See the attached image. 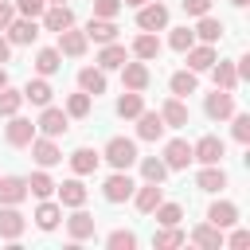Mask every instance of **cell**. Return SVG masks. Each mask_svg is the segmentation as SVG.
I'll list each match as a JSON object with an SVG mask.
<instances>
[{
    "mask_svg": "<svg viewBox=\"0 0 250 250\" xmlns=\"http://www.w3.org/2000/svg\"><path fill=\"white\" fill-rule=\"evenodd\" d=\"M223 152H227V148H223V141H219V137H211V133H207V137H199V141L191 145V160H199V164H219V160H223Z\"/></svg>",
    "mask_w": 250,
    "mask_h": 250,
    "instance_id": "cell-5",
    "label": "cell"
},
{
    "mask_svg": "<svg viewBox=\"0 0 250 250\" xmlns=\"http://www.w3.org/2000/svg\"><path fill=\"white\" fill-rule=\"evenodd\" d=\"M141 176H145L148 184H160V180L168 176V164L156 160V156H145V160H141Z\"/></svg>",
    "mask_w": 250,
    "mask_h": 250,
    "instance_id": "cell-38",
    "label": "cell"
},
{
    "mask_svg": "<svg viewBox=\"0 0 250 250\" xmlns=\"http://www.w3.org/2000/svg\"><path fill=\"white\" fill-rule=\"evenodd\" d=\"M35 35H39V27H35V20H27V16H20V20H12V23L4 27V39H8V43H16V47L35 43Z\"/></svg>",
    "mask_w": 250,
    "mask_h": 250,
    "instance_id": "cell-6",
    "label": "cell"
},
{
    "mask_svg": "<svg viewBox=\"0 0 250 250\" xmlns=\"http://www.w3.org/2000/svg\"><path fill=\"white\" fill-rule=\"evenodd\" d=\"M129 55H125V47L121 43H102V55H98V66L102 70H117L121 62H125Z\"/></svg>",
    "mask_w": 250,
    "mask_h": 250,
    "instance_id": "cell-31",
    "label": "cell"
},
{
    "mask_svg": "<svg viewBox=\"0 0 250 250\" xmlns=\"http://www.w3.org/2000/svg\"><path fill=\"white\" fill-rule=\"evenodd\" d=\"M4 86H8V70L0 66V90H4Z\"/></svg>",
    "mask_w": 250,
    "mask_h": 250,
    "instance_id": "cell-52",
    "label": "cell"
},
{
    "mask_svg": "<svg viewBox=\"0 0 250 250\" xmlns=\"http://www.w3.org/2000/svg\"><path fill=\"white\" fill-rule=\"evenodd\" d=\"M195 188L199 191H223L227 188V172L219 164H203V172L195 176Z\"/></svg>",
    "mask_w": 250,
    "mask_h": 250,
    "instance_id": "cell-17",
    "label": "cell"
},
{
    "mask_svg": "<svg viewBox=\"0 0 250 250\" xmlns=\"http://www.w3.org/2000/svg\"><path fill=\"white\" fill-rule=\"evenodd\" d=\"M141 109H145L141 90H129V94H121V98H117V113H121V117H137Z\"/></svg>",
    "mask_w": 250,
    "mask_h": 250,
    "instance_id": "cell-36",
    "label": "cell"
},
{
    "mask_svg": "<svg viewBox=\"0 0 250 250\" xmlns=\"http://www.w3.org/2000/svg\"><path fill=\"white\" fill-rule=\"evenodd\" d=\"M12 20H16V4H8V0H0V31H4V27L12 23Z\"/></svg>",
    "mask_w": 250,
    "mask_h": 250,
    "instance_id": "cell-50",
    "label": "cell"
},
{
    "mask_svg": "<svg viewBox=\"0 0 250 250\" xmlns=\"http://www.w3.org/2000/svg\"><path fill=\"white\" fill-rule=\"evenodd\" d=\"M43 27H47V31H66V27H74V12H70L66 4L43 8Z\"/></svg>",
    "mask_w": 250,
    "mask_h": 250,
    "instance_id": "cell-13",
    "label": "cell"
},
{
    "mask_svg": "<svg viewBox=\"0 0 250 250\" xmlns=\"http://www.w3.org/2000/svg\"><path fill=\"white\" fill-rule=\"evenodd\" d=\"M59 66H62V55H59V47H43V51L35 55V70H39L43 78H47V74H55Z\"/></svg>",
    "mask_w": 250,
    "mask_h": 250,
    "instance_id": "cell-33",
    "label": "cell"
},
{
    "mask_svg": "<svg viewBox=\"0 0 250 250\" xmlns=\"http://www.w3.org/2000/svg\"><path fill=\"white\" fill-rule=\"evenodd\" d=\"M66 230H70V238H74V242L94 238V215H86L82 207H74V215L66 219Z\"/></svg>",
    "mask_w": 250,
    "mask_h": 250,
    "instance_id": "cell-18",
    "label": "cell"
},
{
    "mask_svg": "<svg viewBox=\"0 0 250 250\" xmlns=\"http://www.w3.org/2000/svg\"><path fill=\"white\" fill-rule=\"evenodd\" d=\"M164 164H168V172L188 168V164H191V145H188V141H168V145H164Z\"/></svg>",
    "mask_w": 250,
    "mask_h": 250,
    "instance_id": "cell-10",
    "label": "cell"
},
{
    "mask_svg": "<svg viewBox=\"0 0 250 250\" xmlns=\"http://www.w3.org/2000/svg\"><path fill=\"white\" fill-rule=\"evenodd\" d=\"M168 86H172V98H188V94H195L199 78H195V70H176Z\"/></svg>",
    "mask_w": 250,
    "mask_h": 250,
    "instance_id": "cell-32",
    "label": "cell"
},
{
    "mask_svg": "<svg viewBox=\"0 0 250 250\" xmlns=\"http://www.w3.org/2000/svg\"><path fill=\"white\" fill-rule=\"evenodd\" d=\"M27 199V180L23 176H0V203H23Z\"/></svg>",
    "mask_w": 250,
    "mask_h": 250,
    "instance_id": "cell-11",
    "label": "cell"
},
{
    "mask_svg": "<svg viewBox=\"0 0 250 250\" xmlns=\"http://www.w3.org/2000/svg\"><path fill=\"white\" fill-rule=\"evenodd\" d=\"M43 8H47V0H16V12H20V16H27V20L43 16Z\"/></svg>",
    "mask_w": 250,
    "mask_h": 250,
    "instance_id": "cell-47",
    "label": "cell"
},
{
    "mask_svg": "<svg viewBox=\"0 0 250 250\" xmlns=\"http://www.w3.org/2000/svg\"><path fill=\"white\" fill-rule=\"evenodd\" d=\"M191 242L203 246V250H223V230H219L215 223H203V227L191 230Z\"/></svg>",
    "mask_w": 250,
    "mask_h": 250,
    "instance_id": "cell-21",
    "label": "cell"
},
{
    "mask_svg": "<svg viewBox=\"0 0 250 250\" xmlns=\"http://www.w3.org/2000/svg\"><path fill=\"white\" fill-rule=\"evenodd\" d=\"M207 219H211L219 230H227V227L238 223V207H234V203H211V207H207Z\"/></svg>",
    "mask_w": 250,
    "mask_h": 250,
    "instance_id": "cell-26",
    "label": "cell"
},
{
    "mask_svg": "<svg viewBox=\"0 0 250 250\" xmlns=\"http://www.w3.org/2000/svg\"><path fill=\"white\" fill-rule=\"evenodd\" d=\"M133 199H137V211L152 215V207H156V203L164 199V188H160V184H148V180H145V188H141V191H133Z\"/></svg>",
    "mask_w": 250,
    "mask_h": 250,
    "instance_id": "cell-25",
    "label": "cell"
},
{
    "mask_svg": "<svg viewBox=\"0 0 250 250\" xmlns=\"http://www.w3.org/2000/svg\"><path fill=\"white\" fill-rule=\"evenodd\" d=\"M133 191H137V184H133V180H129L125 172H113V176L105 180V188H102V195H105L109 203H125V199H129Z\"/></svg>",
    "mask_w": 250,
    "mask_h": 250,
    "instance_id": "cell-8",
    "label": "cell"
},
{
    "mask_svg": "<svg viewBox=\"0 0 250 250\" xmlns=\"http://www.w3.org/2000/svg\"><path fill=\"white\" fill-rule=\"evenodd\" d=\"M105 160H109L117 172H125V168H133V164H137V145H133V141H125V137H113V141L105 145Z\"/></svg>",
    "mask_w": 250,
    "mask_h": 250,
    "instance_id": "cell-1",
    "label": "cell"
},
{
    "mask_svg": "<svg viewBox=\"0 0 250 250\" xmlns=\"http://www.w3.org/2000/svg\"><path fill=\"white\" fill-rule=\"evenodd\" d=\"M55 188H59V203H62V207H82V203H86L82 180H66V184H55Z\"/></svg>",
    "mask_w": 250,
    "mask_h": 250,
    "instance_id": "cell-24",
    "label": "cell"
},
{
    "mask_svg": "<svg viewBox=\"0 0 250 250\" xmlns=\"http://www.w3.org/2000/svg\"><path fill=\"white\" fill-rule=\"evenodd\" d=\"M51 82L47 78H35V82H27L23 86V102H31V105H51Z\"/></svg>",
    "mask_w": 250,
    "mask_h": 250,
    "instance_id": "cell-27",
    "label": "cell"
},
{
    "mask_svg": "<svg viewBox=\"0 0 250 250\" xmlns=\"http://www.w3.org/2000/svg\"><path fill=\"white\" fill-rule=\"evenodd\" d=\"M148 78H152V74H148L145 62H129V59L121 62V82H125V90H145Z\"/></svg>",
    "mask_w": 250,
    "mask_h": 250,
    "instance_id": "cell-15",
    "label": "cell"
},
{
    "mask_svg": "<svg viewBox=\"0 0 250 250\" xmlns=\"http://www.w3.org/2000/svg\"><path fill=\"white\" fill-rule=\"evenodd\" d=\"M23 215L12 207V203H0V238H20L23 234Z\"/></svg>",
    "mask_w": 250,
    "mask_h": 250,
    "instance_id": "cell-12",
    "label": "cell"
},
{
    "mask_svg": "<svg viewBox=\"0 0 250 250\" xmlns=\"http://www.w3.org/2000/svg\"><path fill=\"white\" fill-rule=\"evenodd\" d=\"M133 55H137L141 62H148V59H156V55H160V39H156L152 31H145V35H137V39H133Z\"/></svg>",
    "mask_w": 250,
    "mask_h": 250,
    "instance_id": "cell-30",
    "label": "cell"
},
{
    "mask_svg": "<svg viewBox=\"0 0 250 250\" xmlns=\"http://www.w3.org/2000/svg\"><path fill=\"white\" fill-rule=\"evenodd\" d=\"M86 31H74V27H66V31H59V55H70V59H78V55H86Z\"/></svg>",
    "mask_w": 250,
    "mask_h": 250,
    "instance_id": "cell-14",
    "label": "cell"
},
{
    "mask_svg": "<svg viewBox=\"0 0 250 250\" xmlns=\"http://www.w3.org/2000/svg\"><path fill=\"white\" fill-rule=\"evenodd\" d=\"M180 4H184L188 16H207L211 12V0H180Z\"/></svg>",
    "mask_w": 250,
    "mask_h": 250,
    "instance_id": "cell-48",
    "label": "cell"
},
{
    "mask_svg": "<svg viewBox=\"0 0 250 250\" xmlns=\"http://www.w3.org/2000/svg\"><path fill=\"white\" fill-rule=\"evenodd\" d=\"M195 35H199L203 43H219V39H223V20H215V16H199Z\"/></svg>",
    "mask_w": 250,
    "mask_h": 250,
    "instance_id": "cell-35",
    "label": "cell"
},
{
    "mask_svg": "<svg viewBox=\"0 0 250 250\" xmlns=\"http://www.w3.org/2000/svg\"><path fill=\"white\" fill-rule=\"evenodd\" d=\"M98 160H102V156H98V152H94V148H86V145H82V148H74V152H70V168H74V172H78V176H90V172H94V168H98Z\"/></svg>",
    "mask_w": 250,
    "mask_h": 250,
    "instance_id": "cell-28",
    "label": "cell"
},
{
    "mask_svg": "<svg viewBox=\"0 0 250 250\" xmlns=\"http://www.w3.org/2000/svg\"><path fill=\"white\" fill-rule=\"evenodd\" d=\"M105 246L109 250H133L137 246V234L133 230H113V234H105Z\"/></svg>",
    "mask_w": 250,
    "mask_h": 250,
    "instance_id": "cell-43",
    "label": "cell"
},
{
    "mask_svg": "<svg viewBox=\"0 0 250 250\" xmlns=\"http://www.w3.org/2000/svg\"><path fill=\"white\" fill-rule=\"evenodd\" d=\"M86 39H94V43H113V39H117V23L94 16V20L86 23Z\"/></svg>",
    "mask_w": 250,
    "mask_h": 250,
    "instance_id": "cell-19",
    "label": "cell"
},
{
    "mask_svg": "<svg viewBox=\"0 0 250 250\" xmlns=\"http://www.w3.org/2000/svg\"><path fill=\"white\" fill-rule=\"evenodd\" d=\"M31 156H35V164H39V168H51V164H59V160H62V152H59L55 137H31Z\"/></svg>",
    "mask_w": 250,
    "mask_h": 250,
    "instance_id": "cell-7",
    "label": "cell"
},
{
    "mask_svg": "<svg viewBox=\"0 0 250 250\" xmlns=\"http://www.w3.org/2000/svg\"><path fill=\"white\" fill-rule=\"evenodd\" d=\"M20 105H23V90H12V86H4V90H0V117H12Z\"/></svg>",
    "mask_w": 250,
    "mask_h": 250,
    "instance_id": "cell-39",
    "label": "cell"
},
{
    "mask_svg": "<svg viewBox=\"0 0 250 250\" xmlns=\"http://www.w3.org/2000/svg\"><path fill=\"white\" fill-rule=\"evenodd\" d=\"M152 211H156V223H160V227H180V219H184L180 203H164V199H160Z\"/></svg>",
    "mask_w": 250,
    "mask_h": 250,
    "instance_id": "cell-37",
    "label": "cell"
},
{
    "mask_svg": "<svg viewBox=\"0 0 250 250\" xmlns=\"http://www.w3.org/2000/svg\"><path fill=\"white\" fill-rule=\"evenodd\" d=\"M55 4H62V0H55Z\"/></svg>",
    "mask_w": 250,
    "mask_h": 250,
    "instance_id": "cell-55",
    "label": "cell"
},
{
    "mask_svg": "<svg viewBox=\"0 0 250 250\" xmlns=\"http://www.w3.org/2000/svg\"><path fill=\"white\" fill-rule=\"evenodd\" d=\"M35 129H43V137H59V133H66V129H70V117H66L62 109H55V105H43V113H39Z\"/></svg>",
    "mask_w": 250,
    "mask_h": 250,
    "instance_id": "cell-4",
    "label": "cell"
},
{
    "mask_svg": "<svg viewBox=\"0 0 250 250\" xmlns=\"http://www.w3.org/2000/svg\"><path fill=\"white\" fill-rule=\"evenodd\" d=\"M86 113H90V94H82V90L70 94L66 98V117H86Z\"/></svg>",
    "mask_w": 250,
    "mask_h": 250,
    "instance_id": "cell-42",
    "label": "cell"
},
{
    "mask_svg": "<svg viewBox=\"0 0 250 250\" xmlns=\"http://www.w3.org/2000/svg\"><path fill=\"white\" fill-rule=\"evenodd\" d=\"M191 43H195V31H191V27H176V31L168 35V47H172V51H188Z\"/></svg>",
    "mask_w": 250,
    "mask_h": 250,
    "instance_id": "cell-44",
    "label": "cell"
},
{
    "mask_svg": "<svg viewBox=\"0 0 250 250\" xmlns=\"http://www.w3.org/2000/svg\"><path fill=\"white\" fill-rule=\"evenodd\" d=\"M59 219H62V207H59V203H47V199H43V203L35 207V227H39V230H55Z\"/></svg>",
    "mask_w": 250,
    "mask_h": 250,
    "instance_id": "cell-29",
    "label": "cell"
},
{
    "mask_svg": "<svg viewBox=\"0 0 250 250\" xmlns=\"http://www.w3.org/2000/svg\"><path fill=\"white\" fill-rule=\"evenodd\" d=\"M78 86H82V94L98 98V94H105V74L94 70V66H82V70H78Z\"/></svg>",
    "mask_w": 250,
    "mask_h": 250,
    "instance_id": "cell-22",
    "label": "cell"
},
{
    "mask_svg": "<svg viewBox=\"0 0 250 250\" xmlns=\"http://www.w3.org/2000/svg\"><path fill=\"white\" fill-rule=\"evenodd\" d=\"M211 66H215V47H211V43H203V47L191 43V47H188V70L199 74V70H211Z\"/></svg>",
    "mask_w": 250,
    "mask_h": 250,
    "instance_id": "cell-20",
    "label": "cell"
},
{
    "mask_svg": "<svg viewBox=\"0 0 250 250\" xmlns=\"http://www.w3.org/2000/svg\"><path fill=\"white\" fill-rule=\"evenodd\" d=\"M121 4H129V8H141V4H148V0H121Z\"/></svg>",
    "mask_w": 250,
    "mask_h": 250,
    "instance_id": "cell-53",
    "label": "cell"
},
{
    "mask_svg": "<svg viewBox=\"0 0 250 250\" xmlns=\"http://www.w3.org/2000/svg\"><path fill=\"white\" fill-rule=\"evenodd\" d=\"M137 27H141V31H160V27H168V8H164V4H141V8H137Z\"/></svg>",
    "mask_w": 250,
    "mask_h": 250,
    "instance_id": "cell-3",
    "label": "cell"
},
{
    "mask_svg": "<svg viewBox=\"0 0 250 250\" xmlns=\"http://www.w3.org/2000/svg\"><path fill=\"white\" fill-rule=\"evenodd\" d=\"M27 191H31V195H39V199H47V195L55 191V184H51V176H47V172H31Z\"/></svg>",
    "mask_w": 250,
    "mask_h": 250,
    "instance_id": "cell-40",
    "label": "cell"
},
{
    "mask_svg": "<svg viewBox=\"0 0 250 250\" xmlns=\"http://www.w3.org/2000/svg\"><path fill=\"white\" fill-rule=\"evenodd\" d=\"M152 242H156V250H172V246L184 242V230H180V227H164V230H156Z\"/></svg>",
    "mask_w": 250,
    "mask_h": 250,
    "instance_id": "cell-41",
    "label": "cell"
},
{
    "mask_svg": "<svg viewBox=\"0 0 250 250\" xmlns=\"http://www.w3.org/2000/svg\"><path fill=\"white\" fill-rule=\"evenodd\" d=\"M160 121H164V125H172V129L188 125V105H184L180 98H168V102L160 105Z\"/></svg>",
    "mask_w": 250,
    "mask_h": 250,
    "instance_id": "cell-23",
    "label": "cell"
},
{
    "mask_svg": "<svg viewBox=\"0 0 250 250\" xmlns=\"http://www.w3.org/2000/svg\"><path fill=\"white\" fill-rule=\"evenodd\" d=\"M203 109H207V117H211V121H227V117L234 113V94H230V90H219V86H215V94H207Z\"/></svg>",
    "mask_w": 250,
    "mask_h": 250,
    "instance_id": "cell-2",
    "label": "cell"
},
{
    "mask_svg": "<svg viewBox=\"0 0 250 250\" xmlns=\"http://www.w3.org/2000/svg\"><path fill=\"white\" fill-rule=\"evenodd\" d=\"M164 121H160V113H148V109H141L137 113V137L141 141H156V137H164Z\"/></svg>",
    "mask_w": 250,
    "mask_h": 250,
    "instance_id": "cell-16",
    "label": "cell"
},
{
    "mask_svg": "<svg viewBox=\"0 0 250 250\" xmlns=\"http://www.w3.org/2000/svg\"><path fill=\"white\" fill-rule=\"evenodd\" d=\"M230 4H234V8H246V4H250V0H230Z\"/></svg>",
    "mask_w": 250,
    "mask_h": 250,
    "instance_id": "cell-54",
    "label": "cell"
},
{
    "mask_svg": "<svg viewBox=\"0 0 250 250\" xmlns=\"http://www.w3.org/2000/svg\"><path fill=\"white\" fill-rule=\"evenodd\" d=\"M227 246H234V250H242V246H250V230H234L230 238H223Z\"/></svg>",
    "mask_w": 250,
    "mask_h": 250,
    "instance_id": "cell-49",
    "label": "cell"
},
{
    "mask_svg": "<svg viewBox=\"0 0 250 250\" xmlns=\"http://www.w3.org/2000/svg\"><path fill=\"white\" fill-rule=\"evenodd\" d=\"M211 70H215V86L234 94V86H238V70H234V62H219V59H215V66H211Z\"/></svg>",
    "mask_w": 250,
    "mask_h": 250,
    "instance_id": "cell-34",
    "label": "cell"
},
{
    "mask_svg": "<svg viewBox=\"0 0 250 250\" xmlns=\"http://www.w3.org/2000/svg\"><path fill=\"white\" fill-rule=\"evenodd\" d=\"M4 137H8V145H12V148H23V145H31V137H35V125H31L27 117H16V113H12L8 129H4Z\"/></svg>",
    "mask_w": 250,
    "mask_h": 250,
    "instance_id": "cell-9",
    "label": "cell"
},
{
    "mask_svg": "<svg viewBox=\"0 0 250 250\" xmlns=\"http://www.w3.org/2000/svg\"><path fill=\"white\" fill-rule=\"evenodd\" d=\"M121 8H125L121 0H94V16H102V20H113Z\"/></svg>",
    "mask_w": 250,
    "mask_h": 250,
    "instance_id": "cell-46",
    "label": "cell"
},
{
    "mask_svg": "<svg viewBox=\"0 0 250 250\" xmlns=\"http://www.w3.org/2000/svg\"><path fill=\"white\" fill-rule=\"evenodd\" d=\"M8 55H12V43L0 35V62H8Z\"/></svg>",
    "mask_w": 250,
    "mask_h": 250,
    "instance_id": "cell-51",
    "label": "cell"
},
{
    "mask_svg": "<svg viewBox=\"0 0 250 250\" xmlns=\"http://www.w3.org/2000/svg\"><path fill=\"white\" fill-rule=\"evenodd\" d=\"M234 121H230V133H234V141L238 145H246L250 141V113H230Z\"/></svg>",
    "mask_w": 250,
    "mask_h": 250,
    "instance_id": "cell-45",
    "label": "cell"
}]
</instances>
